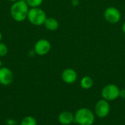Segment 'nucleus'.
Listing matches in <instances>:
<instances>
[{
    "label": "nucleus",
    "mask_w": 125,
    "mask_h": 125,
    "mask_svg": "<svg viewBox=\"0 0 125 125\" xmlns=\"http://www.w3.org/2000/svg\"><path fill=\"white\" fill-rule=\"evenodd\" d=\"M29 10V6L26 1L18 0L12 4L10 15L15 21L21 22L27 18Z\"/></svg>",
    "instance_id": "obj_1"
},
{
    "label": "nucleus",
    "mask_w": 125,
    "mask_h": 125,
    "mask_svg": "<svg viewBox=\"0 0 125 125\" xmlns=\"http://www.w3.org/2000/svg\"><path fill=\"white\" fill-rule=\"evenodd\" d=\"M74 122L79 125H92L95 121V114L87 108L78 109L74 114Z\"/></svg>",
    "instance_id": "obj_2"
},
{
    "label": "nucleus",
    "mask_w": 125,
    "mask_h": 125,
    "mask_svg": "<svg viewBox=\"0 0 125 125\" xmlns=\"http://www.w3.org/2000/svg\"><path fill=\"white\" fill-rule=\"evenodd\" d=\"M47 18L46 13L40 7L31 8L29 10L27 19L34 26L43 25Z\"/></svg>",
    "instance_id": "obj_3"
},
{
    "label": "nucleus",
    "mask_w": 125,
    "mask_h": 125,
    "mask_svg": "<svg viewBox=\"0 0 125 125\" xmlns=\"http://www.w3.org/2000/svg\"><path fill=\"white\" fill-rule=\"evenodd\" d=\"M119 88L113 83L108 84L103 87L101 92L102 97L107 101H113L119 97Z\"/></svg>",
    "instance_id": "obj_4"
},
{
    "label": "nucleus",
    "mask_w": 125,
    "mask_h": 125,
    "mask_svg": "<svg viewBox=\"0 0 125 125\" xmlns=\"http://www.w3.org/2000/svg\"><path fill=\"white\" fill-rule=\"evenodd\" d=\"M111 110V106L108 101L102 99L100 100L95 105L94 114L99 118H105L108 116Z\"/></svg>",
    "instance_id": "obj_5"
},
{
    "label": "nucleus",
    "mask_w": 125,
    "mask_h": 125,
    "mask_svg": "<svg viewBox=\"0 0 125 125\" xmlns=\"http://www.w3.org/2000/svg\"><path fill=\"white\" fill-rule=\"evenodd\" d=\"M121 17L119 10L114 7H109L104 12V18L110 23H117L121 20Z\"/></svg>",
    "instance_id": "obj_6"
},
{
    "label": "nucleus",
    "mask_w": 125,
    "mask_h": 125,
    "mask_svg": "<svg viewBox=\"0 0 125 125\" xmlns=\"http://www.w3.org/2000/svg\"><path fill=\"white\" fill-rule=\"evenodd\" d=\"M51 48V42L46 39H40L34 45V52L39 56L46 55L49 53Z\"/></svg>",
    "instance_id": "obj_7"
},
{
    "label": "nucleus",
    "mask_w": 125,
    "mask_h": 125,
    "mask_svg": "<svg viewBox=\"0 0 125 125\" xmlns=\"http://www.w3.org/2000/svg\"><path fill=\"white\" fill-rule=\"evenodd\" d=\"M77 78L78 74L75 70L72 68L64 69L62 73V79L66 83H73L77 81Z\"/></svg>",
    "instance_id": "obj_8"
},
{
    "label": "nucleus",
    "mask_w": 125,
    "mask_h": 125,
    "mask_svg": "<svg viewBox=\"0 0 125 125\" xmlns=\"http://www.w3.org/2000/svg\"><path fill=\"white\" fill-rule=\"evenodd\" d=\"M13 75L12 71L7 67L0 68V83L4 86L10 85L12 81Z\"/></svg>",
    "instance_id": "obj_9"
},
{
    "label": "nucleus",
    "mask_w": 125,
    "mask_h": 125,
    "mask_svg": "<svg viewBox=\"0 0 125 125\" xmlns=\"http://www.w3.org/2000/svg\"><path fill=\"white\" fill-rule=\"evenodd\" d=\"M74 114L70 111H63L59 114L58 120L62 125H70L74 122Z\"/></svg>",
    "instance_id": "obj_10"
},
{
    "label": "nucleus",
    "mask_w": 125,
    "mask_h": 125,
    "mask_svg": "<svg viewBox=\"0 0 125 125\" xmlns=\"http://www.w3.org/2000/svg\"><path fill=\"white\" fill-rule=\"evenodd\" d=\"M45 27L49 30V31H56L58 28H59V22L58 21L54 18H52V17H50V18H47L44 24Z\"/></svg>",
    "instance_id": "obj_11"
},
{
    "label": "nucleus",
    "mask_w": 125,
    "mask_h": 125,
    "mask_svg": "<svg viewBox=\"0 0 125 125\" xmlns=\"http://www.w3.org/2000/svg\"><path fill=\"white\" fill-rule=\"evenodd\" d=\"M94 81L90 76H84L81 80V86L83 89H89L93 86Z\"/></svg>",
    "instance_id": "obj_12"
},
{
    "label": "nucleus",
    "mask_w": 125,
    "mask_h": 125,
    "mask_svg": "<svg viewBox=\"0 0 125 125\" xmlns=\"http://www.w3.org/2000/svg\"><path fill=\"white\" fill-rule=\"evenodd\" d=\"M20 125H37V121L32 116H26L22 119Z\"/></svg>",
    "instance_id": "obj_13"
},
{
    "label": "nucleus",
    "mask_w": 125,
    "mask_h": 125,
    "mask_svg": "<svg viewBox=\"0 0 125 125\" xmlns=\"http://www.w3.org/2000/svg\"><path fill=\"white\" fill-rule=\"evenodd\" d=\"M43 0H26V4H28L29 7L31 8H34V7H39L42 3Z\"/></svg>",
    "instance_id": "obj_14"
},
{
    "label": "nucleus",
    "mask_w": 125,
    "mask_h": 125,
    "mask_svg": "<svg viewBox=\"0 0 125 125\" xmlns=\"http://www.w3.org/2000/svg\"><path fill=\"white\" fill-rule=\"evenodd\" d=\"M7 53H8L7 46L4 43L0 42V56L1 57L5 56L7 54Z\"/></svg>",
    "instance_id": "obj_15"
},
{
    "label": "nucleus",
    "mask_w": 125,
    "mask_h": 125,
    "mask_svg": "<svg viewBox=\"0 0 125 125\" xmlns=\"http://www.w3.org/2000/svg\"><path fill=\"white\" fill-rule=\"evenodd\" d=\"M119 97L125 99V89H120V92H119Z\"/></svg>",
    "instance_id": "obj_16"
},
{
    "label": "nucleus",
    "mask_w": 125,
    "mask_h": 125,
    "mask_svg": "<svg viewBox=\"0 0 125 125\" xmlns=\"http://www.w3.org/2000/svg\"><path fill=\"white\" fill-rule=\"evenodd\" d=\"M72 3L74 6H76L78 4V0H72Z\"/></svg>",
    "instance_id": "obj_17"
},
{
    "label": "nucleus",
    "mask_w": 125,
    "mask_h": 125,
    "mask_svg": "<svg viewBox=\"0 0 125 125\" xmlns=\"http://www.w3.org/2000/svg\"><path fill=\"white\" fill-rule=\"evenodd\" d=\"M122 31H123V32L125 34V22L123 23V25H122Z\"/></svg>",
    "instance_id": "obj_18"
},
{
    "label": "nucleus",
    "mask_w": 125,
    "mask_h": 125,
    "mask_svg": "<svg viewBox=\"0 0 125 125\" xmlns=\"http://www.w3.org/2000/svg\"><path fill=\"white\" fill-rule=\"evenodd\" d=\"M8 1H11V2H15V1H18V0H7Z\"/></svg>",
    "instance_id": "obj_19"
},
{
    "label": "nucleus",
    "mask_w": 125,
    "mask_h": 125,
    "mask_svg": "<svg viewBox=\"0 0 125 125\" xmlns=\"http://www.w3.org/2000/svg\"><path fill=\"white\" fill-rule=\"evenodd\" d=\"M1 39H2V34H1V31H0V42H1Z\"/></svg>",
    "instance_id": "obj_20"
},
{
    "label": "nucleus",
    "mask_w": 125,
    "mask_h": 125,
    "mask_svg": "<svg viewBox=\"0 0 125 125\" xmlns=\"http://www.w3.org/2000/svg\"><path fill=\"white\" fill-rule=\"evenodd\" d=\"M1 67V59H0V68Z\"/></svg>",
    "instance_id": "obj_21"
},
{
    "label": "nucleus",
    "mask_w": 125,
    "mask_h": 125,
    "mask_svg": "<svg viewBox=\"0 0 125 125\" xmlns=\"http://www.w3.org/2000/svg\"><path fill=\"white\" fill-rule=\"evenodd\" d=\"M21 1H26V0H21Z\"/></svg>",
    "instance_id": "obj_22"
},
{
    "label": "nucleus",
    "mask_w": 125,
    "mask_h": 125,
    "mask_svg": "<svg viewBox=\"0 0 125 125\" xmlns=\"http://www.w3.org/2000/svg\"></svg>",
    "instance_id": "obj_23"
}]
</instances>
